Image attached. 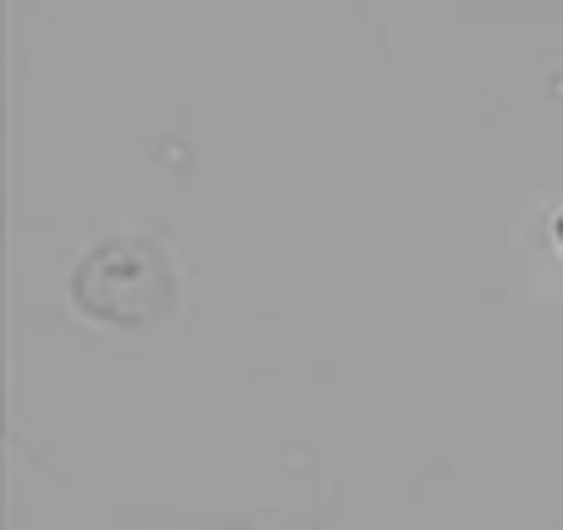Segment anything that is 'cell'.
I'll return each instance as SVG.
<instances>
[{
	"instance_id": "obj_1",
	"label": "cell",
	"mask_w": 563,
	"mask_h": 530,
	"mask_svg": "<svg viewBox=\"0 0 563 530\" xmlns=\"http://www.w3.org/2000/svg\"><path fill=\"white\" fill-rule=\"evenodd\" d=\"M558 243H563V216H558Z\"/></svg>"
}]
</instances>
